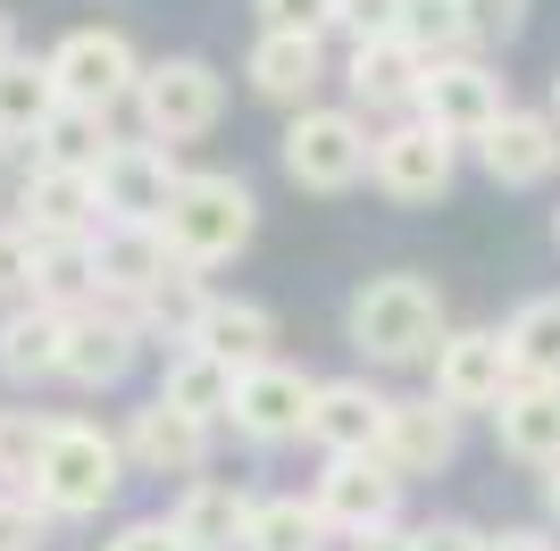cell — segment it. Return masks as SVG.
<instances>
[{"label": "cell", "instance_id": "1", "mask_svg": "<svg viewBox=\"0 0 560 551\" xmlns=\"http://www.w3.org/2000/svg\"><path fill=\"white\" fill-rule=\"evenodd\" d=\"M343 335L369 367H410V360H435V351H444L452 318H444V293H435L427 276L394 268V276H369V284L351 293Z\"/></svg>", "mask_w": 560, "mask_h": 551}, {"label": "cell", "instance_id": "2", "mask_svg": "<svg viewBox=\"0 0 560 551\" xmlns=\"http://www.w3.org/2000/svg\"><path fill=\"white\" fill-rule=\"evenodd\" d=\"M160 234H167V251H176V268L210 276V268H226L234 251H252L259 201H252V184L226 176V167H185V184H176Z\"/></svg>", "mask_w": 560, "mask_h": 551}, {"label": "cell", "instance_id": "3", "mask_svg": "<svg viewBox=\"0 0 560 551\" xmlns=\"http://www.w3.org/2000/svg\"><path fill=\"white\" fill-rule=\"evenodd\" d=\"M126 435L93 426V418H59V435L43 452V477H34V502L50 518H101L117 502V484H126Z\"/></svg>", "mask_w": 560, "mask_h": 551}, {"label": "cell", "instance_id": "4", "mask_svg": "<svg viewBox=\"0 0 560 551\" xmlns=\"http://www.w3.org/2000/svg\"><path fill=\"white\" fill-rule=\"evenodd\" d=\"M376 167V134L360 109H302L284 126V176L302 184V192H351V184Z\"/></svg>", "mask_w": 560, "mask_h": 551}, {"label": "cell", "instance_id": "5", "mask_svg": "<svg viewBox=\"0 0 560 551\" xmlns=\"http://www.w3.org/2000/svg\"><path fill=\"white\" fill-rule=\"evenodd\" d=\"M135 109H142V134L167 142V151H176V142H201L218 117H226V75H218L210 59H192V50L185 59H151Z\"/></svg>", "mask_w": 560, "mask_h": 551}, {"label": "cell", "instance_id": "6", "mask_svg": "<svg viewBox=\"0 0 560 551\" xmlns=\"http://www.w3.org/2000/svg\"><path fill=\"white\" fill-rule=\"evenodd\" d=\"M50 84H59L68 109L109 117L117 101L142 92V50L126 43L117 25H75V34H59V50H50Z\"/></svg>", "mask_w": 560, "mask_h": 551}, {"label": "cell", "instance_id": "7", "mask_svg": "<svg viewBox=\"0 0 560 551\" xmlns=\"http://www.w3.org/2000/svg\"><path fill=\"white\" fill-rule=\"evenodd\" d=\"M502 109H511V92H502V75L486 68V59H427V84H419V126H435V134L444 142H468V151H477V142L493 134V126H502Z\"/></svg>", "mask_w": 560, "mask_h": 551}, {"label": "cell", "instance_id": "8", "mask_svg": "<svg viewBox=\"0 0 560 551\" xmlns=\"http://www.w3.org/2000/svg\"><path fill=\"white\" fill-rule=\"evenodd\" d=\"M318 385L327 376H310V367H293V360H268V367H252L243 385H234V410H226V426L243 443H302L310 435V410H318Z\"/></svg>", "mask_w": 560, "mask_h": 551}, {"label": "cell", "instance_id": "9", "mask_svg": "<svg viewBox=\"0 0 560 551\" xmlns=\"http://www.w3.org/2000/svg\"><path fill=\"white\" fill-rule=\"evenodd\" d=\"M435 401H444L452 418L468 410H502L518 385V367H511V343H502V326H452L444 351H435Z\"/></svg>", "mask_w": 560, "mask_h": 551}, {"label": "cell", "instance_id": "10", "mask_svg": "<svg viewBox=\"0 0 560 551\" xmlns=\"http://www.w3.org/2000/svg\"><path fill=\"white\" fill-rule=\"evenodd\" d=\"M93 184H101V226H160L176 184H185V167H176L167 142L142 134V142H117Z\"/></svg>", "mask_w": 560, "mask_h": 551}, {"label": "cell", "instance_id": "11", "mask_svg": "<svg viewBox=\"0 0 560 551\" xmlns=\"http://www.w3.org/2000/svg\"><path fill=\"white\" fill-rule=\"evenodd\" d=\"M452 167H460V142H444L435 126H419V117H394V126L376 134L369 184L385 201H401V209H427V201L452 192Z\"/></svg>", "mask_w": 560, "mask_h": 551}, {"label": "cell", "instance_id": "12", "mask_svg": "<svg viewBox=\"0 0 560 551\" xmlns=\"http://www.w3.org/2000/svg\"><path fill=\"white\" fill-rule=\"evenodd\" d=\"M310 502H318V518L335 535H376V527H394V509H401V477L385 468V452H351V459L318 468Z\"/></svg>", "mask_w": 560, "mask_h": 551}, {"label": "cell", "instance_id": "13", "mask_svg": "<svg viewBox=\"0 0 560 551\" xmlns=\"http://www.w3.org/2000/svg\"><path fill=\"white\" fill-rule=\"evenodd\" d=\"M18 226L34 243H93L101 234V184L75 167H34L18 176Z\"/></svg>", "mask_w": 560, "mask_h": 551}, {"label": "cell", "instance_id": "14", "mask_svg": "<svg viewBox=\"0 0 560 551\" xmlns=\"http://www.w3.org/2000/svg\"><path fill=\"white\" fill-rule=\"evenodd\" d=\"M93 268H101V301H109V309H142V301L176 276V251H167L160 226H101Z\"/></svg>", "mask_w": 560, "mask_h": 551}, {"label": "cell", "instance_id": "15", "mask_svg": "<svg viewBox=\"0 0 560 551\" xmlns=\"http://www.w3.org/2000/svg\"><path fill=\"white\" fill-rule=\"evenodd\" d=\"M419 84H427V59L401 34H385V43H351L343 59V92L360 117H410L419 109Z\"/></svg>", "mask_w": 560, "mask_h": 551}, {"label": "cell", "instance_id": "16", "mask_svg": "<svg viewBox=\"0 0 560 551\" xmlns=\"http://www.w3.org/2000/svg\"><path fill=\"white\" fill-rule=\"evenodd\" d=\"M210 435H218V426L167 410L160 392H151V401L126 418V459H135L142 477H201V468H210Z\"/></svg>", "mask_w": 560, "mask_h": 551}, {"label": "cell", "instance_id": "17", "mask_svg": "<svg viewBox=\"0 0 560 551\" xmlns=\"http://www.w3.org/2000/svg\"><path fill=\"white\" fill-rule=\"evenodd\" d=\"M259 101H277V109H318V84H327V34H259L252 59H243Z\"/></svg>", "mask_w": 560, "mask_h": 551}, {"label": "cell", "instance_id": "18", "mask_svg": "<svg viewBox=\"0 0 560 551\" xmlns=\"http://www.w3.org/2000/svg\"><path fill=\"white\" fill-rule=\"evenodd\" d=\"M385 410H394V392H376L369 376H327V385H318V410H310V443L327 459L376 452V443H385Z\"/></svg>", "mask_w": 560, "mask_h": 551}, {"label": "cell", "instance_id": "19", "mask_svg": "<svg viewBox=\"0 0 560 551\" xmlns=\"http://www.w3.org/2000/svg\"><path fill=\"white\" fill-rule=\"evenodd\" d=\"M252 518H259V502L226 477H192L176 493V509H167V527H176L185 551H243L252 543Z\"/></svg>", "mask_w": 560, "mask_h": 551}, {"label": "cell", "instance_id": "20", "mask_svg": "<svg viewBox=\"0 0 560 551\" xmlns=\"http://www.w3.org/2000/svg\"><path fill=\"white\" fill-rule=\"evenodd\" d=\"M135 351H142V326H135V309H109V301H93V309H75L68 318V385H84V392H101V385H117L126 367H135Z\"/></svg>", "mask_w": 560, "mask_h": 551}, {"label": "cell", "instance_id": "21", "mask_svg": "<svg viewBox=\"0 0 560 551\" xmlns=\"http://www.w3.org/2000/svg\"><path fill=\"white\" fill-rule=\"evenodd\" d=\"M376 452H385V468H394L401 484H410V477H435V468H452V452H460V418H452L435 392H427V401H394Z\"/></svg>", "mask_w": 560, "mask_h": 551}, {"label": "cell", "instance_id": "22", "mask_svg": "<svg viewBox=\"0 0 560 551\" xmlns=\"http://www.w3.org/2000/svg\"><path fill=\"white\" fill-rule=\"evenodd\" d=\"M477 167H486L493 184H544L560 167V117L552 109H502V126H493L486 142H477Z\"/></svg>", "mask_w": 560, "mask_h": 551}, {"label": "cell", "instance_id": "23", "mask_svg": "<svg viewBox=\"0 0 560 551\" xmlns=\"http://www.w3.org/2000/svg\"><path fill=\"white\" fill-rule=\"evenodd\" d=\"M192 351H210V360H226L234 376H252V367L277 360V309H268V301L210 293V309H201V326H192Z\"/></svg>", "mask_w": 560, "mask_h": 551}, {"label": "cell", "instance_id": "24", "mask_svg": "<svg viewBox=\"0 0 560 551\" xmlns=\"http://www.w3.org/2000/svg\"><path fill=\"white\" fill-rule=\"evenodd\" d=\"M68 367V318L59 309H43V301H18V309H0V376L9 385H43V376H59Z\"/></svg>", "mask_w": 560, "mask_h": 551}, {"label": "cell", "instance_id": "25", "mask_svg": "<svg viewBox=\"0 0 560 551\" xmlns=\"http://www.w3.org/2000/svg\"><path fill=\"white\" fill-rule=\"evenodd\" d=\"M493 435L527 468H560V385H511V401L493 410Z\"/></svg>", "mask_w": 560, "mask_h": 551}, {"label": "cell", "instance_id": "26", "mask_svg": "<svg viewBox=\"0 0 560 551\" xmlns=\"http://www.w3.org/2000/svg\"><path fill=\"white\" fill-rule=\"evenodd\" d=\"M234 376L226 360H210V351H167V367H160V401L167 410H185V418H201V426H226V410H234Z\"/></svg>", "mask_w": 560, "mask_h": 551}, {"label": "cell", "instance_id": "27", "mask_svg": "<svg viewBox=\"0 0 560 551\" xmlns=\"http://www.w3.org/2000/svg\"><path fill=\"white\" fill-rule=\"evenodd\" d=\"M50 117H59V84H50V59L18 50V59L0 68V142L34 151V134H43Z\"/></svg>", "mask_w": 560, "mask_h": 551}, {"label": "cell", "instance_id": "28", "mask_svg": "<svg viewBox=\"0 0 560 551\" xmlns=\"http://www.w3.org/2000/svg\"><path fill=\"white\" fill-rule=\"evenodd\" d=\"M502 343H511L518 385H560V293H536L502 318Z\"/></svg>", "mask_w": 560, "mask_h": 551}, {"label": "cell", "instance_id": "29", "mask_svg": "<svg viewBox=\"0 0 560 551\" xmlns=\"http://www.w3.org/2000/svg\"><path fill=\"white\" fill-rule=\"evenodd\" d=\"M34 301L75 318L101 301V268H93V243H34Z\"/></svg>", "mask_w": 560, "mask_h": 551}, {"label": "cell", "instance_id": "30", "mask_svg": "<svg viewBox=\"0 0 560 551\" xmlns=\"http://www.w3.org/2000/svg\"><path fill=\"white\" fill-rule=\"evenodd\" d=\"M109 151H117L109 117L68 109V101H59V117L34 134V167H75V176H101V160H109Z\"/></svg>", "mask_w": 560, "mask_h": 551}, {"label": "cell", "instance_id": "31", "mask_svg": "<svg viewBox=\"0 0 560 551\" xmlns=\"http://www.w3.org/2000/svg\"><path fill=\"white\" fill-rule=\"evenodd\" d=\"M50 435H59L50 410H0V493H34Z\"/></svg>", "mask_w": 560, "mask_h": 551}, {"label": "cell", "instance_id": "32", "mask_svg": "<svg viewBox=\"0 0 560 551\" xmlns=\"http://www.w3.org/2000/svg\"><path fill=\"white\" fill-rule=\"evenodd\" d=\"M327 535L335 527L318 518V502H302V493H268L243 551H327Z\"/></svg>", "mask_w": 560, "mask_h": 551}, {"label": "cell", "instance_id": "33", "mask_svg": "<svg viewBox=\"0 0 560 551\" xmlns=\"http://www.w3.org/2000/svg\"><path fill=\"white\" fill-rule=\"evenodd\" d=\"M401 43L419 59H460L468 50V9L460 0H401Z\"/></svg>", "mask_w": 560, "mask_h": 551}, {"label": "cell", "instance_id": "34", "mask_svg": "<svg viewBox=\"0 0 560 551\" xmlns=\"http://www.w3.org/2000/svg\"><path fill=\"white\" fill-rule=\"evenodd\" d=\"M0 301H9V309L34 301V234H25L18 218H0Z\"/></svg>", "mask_w": 560, "mask_h": 551}, {"label": "cell", "instance_id": "35", "mask_svg": "<svg viewBox=\"0 0 560 551\" xmlns=\"http://www.w3.org/2000/svg\"><path fill=\"white\" fill-rule=\"evenodd\" d=\"M50 543V509L34 493H0V551H43Z\"/></svg>", "mask_w": 560, "mask_h": 551}, {"label": "cell", "instance_id": "36", "mask_svg": "<svg viewBox=\"0 0 560 551\" xmlns=\"http://www.w3.org/2000/svg\"><path fill=\"white\" fill-rule=\"evenodd\" d=\"M460 9H468V43H486V50L527 34V0H460Z\"/></svg>", "mask_w": 560, "mask_h": 551}, {"label": "cell", "instance_id": "37", "mask_svg": "<svg viewBox=\"0 0 560 551\" xmlns=\"http://www.w3.org/2000/svg\"><path fill=\"white\" fill-rule=\"evenodd\" d=\"M335 34L343 43H385V34H401V0H335Z\"/></svg>", "mask_w": 560, "mask_h": 551}, {"label": "cell", "instance_id": "38", "mask_svg": "<svg viewBox=\"0 0 560 551\" xmlns=\"http://www.w3.org/2000/svg\"><path fill=\"white\" fill-rule=\"evenodd\" d=\"M259 34H335V0H259Z\"/></svg>", "mask_w": 560, "mask_h": 551}, {"label": "cell", "instance_id": "39", "mask_svg": "<svg viewBox=\"0 0 560 551\" xmlns=\"http://www.w3.org/2000/svg\"><path fill=\"white\" fill-rule=\"evenodd\" d=\"M410 551H486V527H468V518H427V527H410Z\"/></svg>", "mask_w": 560, "mask_h": 551}, {"label": "cell", "instance_id": "40", "mask_svg": "<svg viewBox=\"0 0 560 551\" xmlns=\"http://www.w3.org/2000/svg\"><path fill=\"white\" fill-rule=\"evenodd\" d=\"M101 551H185V543H176V527H167V518H126Z\"/></svg>", "mask_w": 560, "mask_h": 551}, {"label": "cell", "instance_id": "41", "mask_svg": "<svg viewBox=\"0 0 560 551\" xmlns=\"http://www.w3.org/2000/svg\"><path fill=\"white\" fill-rule=\"evenodd\" d=\"M486 551H560V543L536 527H502V535H486Z\"/></svg>", "mask_w": 560, "mask_h": 551}, {"label": "cell", "instance_id": "42", "mask_svg": "<svg viewBox=\"0 0 560 551\" xmlns=\"http://www.w3.org/2000/svg\"><path fill=\"white\" fill-rule=\"evenodd\" d=\"M351 551H410V527H376V535H351Z\"/></svg>", "mask_w": 560, "mask_h": 551}, {"label": "cell", "instance_id": "43", "mask_svg": "<svg viewBox=\"0 0 560 551\" xmlns=\"http://www.w3.org/2000/svg\"><path fill=\"white\" fill-rule=\"evenodd\" d=\"M18 59V25H9V9H0V68Z\"/></svg>", "mask_w": 560, "mask_h": 551}, {"label": "cell", "instance_id": "44", "mask_svg": "<svg viewBox=\"0 0 560 551\" xmlns=\"http://www.w3.org/2000/svg\"><path fill=\"white\" fill-rule=\"evenodd\" d=\"M544 509L560 518V468H544Z\"/></svg>", "mask_w": 560, "mask_h": 551}, {"label": "cell", "instance_id": "45", "mask_svg": "<svg viewBox=\"0 0 560 551\" xmlns=\"http://www.w3.org/2000/svg\"><path fill=\"white\" fill-rule=\"evenodd\" d=\"M552 117H560V68H552Z\"/></svg>", "mask_w": 560, "mask_h": 551}, {"label": "cell", "instance_id": "46", "mask_svg": "<svg viewBox=\"0 0 560 551\" xmlns=\"http://www.w3.org/2000/svg\"><path fill=\"white\" fill-rule=\"evenodd\" d=\"M552 243H560V218H552Z\"/></svg>", "mask_w": 560, "mask_h": 551}]
</instances>
